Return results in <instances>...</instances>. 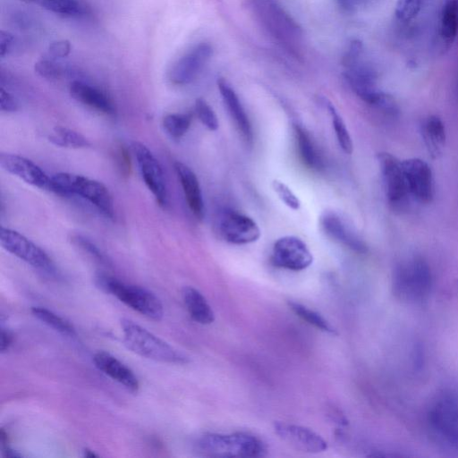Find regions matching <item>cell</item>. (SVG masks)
Listing matches in <instances>:
<instances>
[{
  "label": "cell",
  "mask_w": 458,
  "mask_h": 458,
  "mask_svg": "<svg viewBox=\"0 0 458 458\" xmlns=\"http://www.w3.org/2000/svg\"><path fill=\"white\" fill-rule=\"evenodd\" d=\"M274 428L283 441L301 452L317 454L327 448V444L324 438L306 427L285 422H275Z\"/></svg>",
  "instance_id": "16"
},
{
  "label": "cell",
  "mask_w": 458,
  "mask_h": 458,
  "mask_svg": "<svg viewBox=\"0 0 458 458\" xmlns=\"http://www.w3.org/2000/svg\"><path fill=\"white\" fill-rule=\"evenodd\" d=\"M288 306L298 317L316 328L331 335L337 334L336 329L318 312L296 301H288Z\"/></svg>",
  "instance_id": "28"
},
{
  "label": "cell",
  "mask_w": 458,
  "mask_h": 458,
  "mask_svg": "<svg viewBox=\"0 0 458 458\" xmlns=\"http://www.w3.org/2000/svg\"><path fill=\"white\" fill-rule=\"evenodd\" d=\"M293 131L297 151L303 165L315 171L323 169L322 157L309 132L299 124H294Z\"/></svg>",
  "instance_id": "24"
},
{
  "label": "cell",
  "mask_w": 458,
  "mask_h": 458,
  "mask_svg": "<svg viewBox=\"0 0 458 458\" xmlns=\"http://www.w3.org/2000/svg\"><path fill=\"white\" fill-rule=\"evenodd\" d=\"M217 228L223 239L233 244H248L260 236V229L250 216L231 209L218 215Z\"/></svg>",
  "instance_id": "11"
},
{
  "label": "cell",
  "mask_w": 458,
  "mask_h": 458,
  "mask_svg": "<svg viewBox=\"0 0 458 458\" xmlns=\"http://www.w3.org/2000/svg\"><path fill=\"white\" fill-rule=\"evenodd\" d=\"M95 366L105 375L123 385L132 393L139 390L140 383L133 371L107 352L99 351L93 356Z\"/></svg>",
  "instance_id": "19"
},
{
  "label": "cell",
  "mask_w": 458,
  "mask_h": 458,
  "mask_svg": "<svg viewBox=\"0 0 458 458\" xmlns=\"http://www.w3.org/2000/svg\"><path fill=\"white\" fill-rule=\"evenodd\" d=\"M212 55V47L199 43L179 58L169 72V80L175 85L191 83L201 72Z\"/></svg>",
  "instance_id": "14"
},
{
  "label": "cell",
  "mask_w": 458,
  "mask_h": 458,
  "mask_svg": "<svg viewBox=\"0 0 458 458\" xmlns=\"http://www.w3.org/2000/svg\"><path fill=\"white\" fill-rule=\"evenodd\" d=\"M13 333L8 329L4 327V326L1 327V339H0V350L1 352H4L13 344Z\"/></svg>",
  "instance_id": "41"
},
{
  "label": "cell",
  "mask_w": 458,
  "mask_h": 458,
  "mask_svg": "<svg viewBox=\"0 0 458 458\" xmlns=\"http://www.w3.org/2000/svg\"><path fill=\"white\" fill-rule=\"evenodd\" d=\"M377 157L387 201L393 209H402L411 195L401 161L387 152H380Z\"/></svg>",
  "instance_id": "9"
},
{
  "label": "cell",
  "mask_w": 458,
  "mask_h": 458,
  "mask_svg": "<svg viewBox=\"0 0 458 458\" xmlns=\"http://www.w3.org/2000/svg\"><path fill=\"white\" fill-rule=\"evenodd\" d=\"M46 9L64 16H73L83 13L76 0H38Z\"/></svg>",
  "instance_id": "31"
},
{
  "label": "cell",
  "mask_w": 458,
  "mask_h": 458,
  "mask_svg": "<svg viewBox=\"0 0 458 458\" xmlns=\"http://www.w3.org/2000/svg\"><path fill=\"white\" fill-rule=\"evenodd\" d=\"M48 52L55 58L66 57L71 52V44L66 39L53 41L48 47Z\"/></svg>",
  "instance_id": "39"
},
{
  "label": "cell",
  "mask_w": 458,
  "mask_h": 458,
  "mask_svg": "<svg viewBox=\"0 0 458 458\" xmlns=\"http://www.w3.org/2000/svg\"><path fill=\"white\" fill-rule=\"evenodd\" d=\"M438 35L442 43L450 46L458 35V0H445L440 11Z\"/></svg>",
  "instance_id": "25"
},
{
  "label": "cell",
  "mask_w": 458,
  "mask_h": 458,
  "mask_svg": "<svg viewBox=\"0 0 458 458\" xmlns=\"http://www.w3.org/2000/svg\"><path fill=\"white\" fill-rule=\"evenodd\" d=\"M31 313L38 320L64 335L74 336L76 335L74 327L68 320L47 308L32 307Z\"/></svg>",
  "instance_id": "26"
},
{
  "label": "cell",
  "mask_w": 458,
  "mask_h": 458,
  "mask_svg": "<svg viewBox=\"0 0 458 458\" xmlns=\"http://www.w3.org/2000/svg\"><path fill=\"white\" fill-rule=\"evenodd\" d=\"M273 189L278 198L290 208L298 210L301 207V201L292 190L283 182L274 180Z\"/></svg>",
  "instance_id": "36"
},
{
  "label": "cell",
  "mask_w": 458,
  "mask_h": 458,
  "mask_svg": "<svg viewBox=\"0 0 458 458\" xmlns=\"http://www.w3.org/2000/svg\"><path fill=\"white\" fill-rule=\"evenodd\" d=\"M271 261L276 267L301 271L312 264L313 256L302 240L287 235L274 243Z\"/></svg>",
  "instance_id": "12"
},
{
  "label": "cell",
  "mask_w": 458,
  "mask_h": 458,
  "mask_svg": "<svg viewBox=\"0 0 458 458\" xmlns=\"http://www.w3.org/2000/svg\"><path fill=\"white\" fill-rule=\"evenodd\" d=\"M15 43V38L13 34L4 30H0V56L4 57L8 55Z\"/></svg>",
  "instance_id": "40"
},
{
  "label": "cell",
  "mask_w": 458,
  "mask_h": 458,
  "mask_svg": "<svg viewBox=\"0 0 458 458\" xmlns=\"http://www.w3.org/2000/svg\"><path fill=\"white\" fill-rule=\"evenodd\" d=\"M135 156L141 177L156 199L159 206L167 204V188L162 167L147 146L139 141L132 142Z\"/></svg>",
  "instance_id": "10"
},
{
  "label": "cell",
  "mask_w": 458,
  "mask_h": 458,
  "mask_svg": "<svg viewBox=\"0 0 458 458\" xmlns=\"http://www.w3.org/2000/svg\"><path fill=\"white\" fill-rule=\"evenodd\" d=\"M51 179L52 191L61 195L79 196L88 200L105 216L110 219L114 218L113 198L102 182L71 173H58Z\"/></svg>",
  "instance_id": "5"
},
{
  "label": "cell",
  "mask_w": 458,
  "mask_h": 458,
  "mask_svg": "<svg viewBox=\"0 0 458 458\" xmlns=\"http://www.w3.org/2000/svg\"><path fill=\"white\" fill-rule=\"evenodd\" d=\"M115 160L121 174L128 176L131 173V163L128 150L123 146H119L115 150Z\"/></svg>",
  "instance_id": "37"
},
{
  "label": "cell",
  "mask_w": 458,
  "mask_h": 458,
  "mask_svg": "<svg viewBox=\"0 0 458 458\" xmlns=\"http://www.w3.org/2000/svg\"><path fill=\"white\" fill-rule=\"evenodd\" d=\"M401 164L410 195L420 203H430L434 199V181L428 164L415 157Z\"/></svg>",
  "instance_id": "13"
},
{
  "label": "cell",
  "mask_w": 458,
  "mask_h": 458,
  "mask_svg": "<svg viewBox=\"0 0 458 458\" xmlns=\"http://www.w3.org/2000/svg\"><path fill=\"white\" fill-rule=\"evenodd\" d=\"M456 288H457V291H458V279L456 280Z\"/></svg>",
  "instance_id": "45"
},
{
  "label": "cell",
  "mask_w": 458,
  "mask_h": 458,
  "mask_svg": "<svg viewBox=\"0 0 458 458\" xmlns=\"http://www.w3.org/2000/svg\"><path fill=\"white\" fill-rule=\"evenodd\" d=\"M217 87L228 114L239 133L247 144L251 145L253 141L251 123L237 94L231 85L222 78L217 81Z\"/></svg>",
  "instance_id": "17"
},
{
  "label": "cell",
  "mask_w": 458,
  "mask_h": 458,
  "mask_svg": "<svg viewBox=\"0 0 458 458\" xmlns=\"http://www.w3.org/2000/svg\"><path fill=\"white\" fill-rule=\"evenodd\" d=\"M182 300L191 318L202 325L211 324L215 313L204 295L191 286L182 289Z\"/></svg>",
  "instance_id": "23"
},
{
  "label": "cell",
  "mask_w": 458,
  "mask_h": 458,
  "mask_svg": "<svg viewBox=\"0 0 458 458\" xmlns=\"http://www.w3.org/2000/svg\"><path fill=\"white\" fill-rule=\"evenodd\" d=\"M0 165L25 182L44 190H52V179L33 161L11 153L0 154Z\"/></svg>",
  "instance_id": "15"
},
{
  "label": "cell",
  "mask_w": 458,
  "mask_h": 458,
  "mask_svg": "<svg viewBox=\"0 0 458 458\" xmlns=\"http://www.w3.org/2000/svg\"><path fill=\"white\" fill-rule=\"evenodd\" d=\"M344 77L355 94L368 105L389 116L398 114V106L392 96L377 88V73L370 64L364 59L360 41L351 42L344 57Z\"/></svg>",
  "instance_id": "1"
},
{
  "label": "cell",
  "mask_w": 458,
  "mask_h": 458,
  "mask_svg": "<svg viewBox=\"0 0 458 458\" xmlns=\"http://www.w3.org/2000/svg\"><path fill=\"white\" fill-rule=\"evenodd\" d=\"M320 225L325 233L331 239L354 251L360 253L367 251L365 242L352 230L339 215L334 212L324 213L320 218Z\"/></svg>",
  "instance_id": "18"
},
{
  "label": "cell",
  "mask_w": 458,
  "mask_h": 458,
  "mask_svg": "<svg viewBox=\"0 0 458 458\" xmlns=\"http://www.w3.org/2000/svg\"><path fill=\"white\" fill-rule=\"evenodd\" d=\"M0 242L5 250L33 267L48 274L55 273L54 263L45 250L17 231L1 227Z\"/></svg>",
  "instance_id": "7"
},
{
  "label": "cell",
  "mask_w": 458,
  "mask_h": 458,
  "mask_svg": "<svg viewBox=\"0 0 458 458\" xmlns=\"http://www.w3.org/2000/svg\"><path fill=\"white\" fill-rule=\"evenodd\" d=\"M339 4L347 11L352 10L357 3L355 0H337Z\"/></svg>",
  "instance_id": "42"
},
{
  "label": "cell",
  "mask_w": 458,
  "mask_h": 458,
  "mask_svg": "<svg viewBox=\"0 0 458 458\" xmlns=\"http://www.w3.org/2000/svg\"><path fill=\"white\" fill-rule=\"evenodd\" d=\"M424 0H397L394 14L401 21H410L420 13Z\"/></svg>",
  "instance_id": "34"
},
{
  "label": "cell",
  "mask_w": 458,
  "mask_h": 458,
  "mask_svg": "<svg viewBox=\"0 0 458 458\" xmlns=\"http://www.w3.org/2000/svg\"><path fill=\"white\" fill-rule=\"evenodd\" d=\"M71 96L78 102L108 115L115 113L111 98L102 90L81 81H73L69 86Z\"/></svg>",
  "instance_id": "21"
},
{
  "label": "cell",
  "mask_w": 458,
  "mask_h": 458,
  "mask_svg": "<svg viewBox=\"0 0 458 458\" xmlns=\"http://www.w3.org/2000/svg\"><path fill=\"white\" fill-rule=\"evenodd\" d=\"M428 421L435 435L448 445L458 449V403L441 397L429 408Z\"/></svg>",
  "instance_id": "8"
},
{
  "label": "cell",
  "mask_w": 458,
  "mask_h": 458,
  "mask_svg": "<svg viewBox=\"0 0 458 458\" xmlns=\"http://www.w3.org/2000/svg\"><path fill=\"white\" fill-rule=\"evenodd\" d=\"M174 167L191 211L201 220L205 215V206L196 174L189 166L179 161L174 164Z\"/></svg>",
  "instance_id": "20"
},
{
  "label": "cell",
  "mask_w": 458,
  "mask_h": 458,
  "mask_svg": "<svg viewBox=\"0 0 458 458\" xmlns=\"http://www.w3.org/2000/svg\"><path fill=\"white\" fill-rule=\"evenodd\" d=\"M95 282L101 290L141 315L156 321L163 318L164 310L160 300L148 289L125 284L105 273H98Z\"/></svg>",
  "instance_id": "6"
},
{
  "label": "cell",
  "mask_w": 458,
  "mask_h": 458,
  "mask_svg": "<svg viewBox=\"0 0 458 458\" xmlns=\"http://www.w3.org/2000/svg\"><path fill=\"white\" fill-rule=\"evenodd\" d=\"M424 143L432 158H438L446 140L445 127L442 119L437 114L426 117L420 125Z\"/></svg>",
  "instance_id": "22"
},
{
  "label": "cell",
  "mask_w": 458,
  "mask_h": 458,
  "mask_svg": "<svg viewBox=\"0 0 458 458\" xmlns=\"http://www.w3.org/2000/svg\"><path fill=\"white\" fill-rule=\"evenodd\" d=\"M197 449L211 457H263L267 446L259 437L244 432L207 433L197 441Z\"/></svg>",
  "instance_id": "3"
},
{
  "label": "cell",
  "mask_w": 458,
  "mask_h": 458,
  "mask_svg": "<svg viewBox=\"0 0 458 458\" xmlns=\"http://www.w3.org/2000/svg\"><path fill=\"white\" fill-rule=\"evenodd\" d=\"M22 1H25V2H38V0H22Z\"/></svg>",
  "instance_id": "44"
},
{
  "label": "cell",
  "mask_w": 458,
  "mask_h": 458,
  "mask_svg": "<svg viewBox=\"0 0 458 458\" xmlns=\"http://www.w3.org/2000/svg\"><path fill=\"white\" fill-rule=\"evenodd\" d=\"M192 120L190 113H174L163 118L162 125L165 132L173 139H181L189 130Z\"/></svg>",
  "instance_id": "29"
},
{
  "label": "cell",
  "mask_w": 458,
  "mask_h": 458,
  "mask_svg": "<svg viewBox=\"0 0 458 458\" xmlns=\"http://www.w3.org/2000/svg\"><path fill=\"white\" fill-rule=\"evenodd\" d=\"M0 108L4 112H15L19 108L16 98L3 87L0 89Z\"/></svg>",
  "instance_id": "38"
},
{
  "label": "cell",
  "mask_w": 458,
  "mask_h": 458,
  "mask_svg": "<svg viewBox=\"0 0 458 458\" xmlns=\"http://www.w3.org/2000/svg\"><path fill=\"white\" fill-rule=\"evenodd\" d=\"M355 1H356V3L358 4L359 2H360V1H364V0H355Z\"/></svg>",
  "instance_id": "46"
},
{
  "label": "cell",
  "mask_w": 458,
  "mask_h": 458,
  "mask_svg": "<svg viewBox=\"0 0 458 458\" xmlns=\"http://www.w3.org/2000/svg\"><path fill=\"white\" fill-rule=\"evenodd\" d=\"M72 242L99 264L111 266L108 257L88 237L81 234L73 235Z\"/></svg>",
  "instance_id": "32"
},
{
  "label": "cell",
  "mask_w": 458,
  "mask_h": 458,
  "mask_svg": "<svg viewBox=\"0 0 458 458\" xmlns=\"http://www.w3.org/2000/svg\"><path fill=\"white\" fill-rule=\"evenodd\" d=\"M83 453H84V456L85 457H96V456H98V454H96L94 452H92L91 450H89L88 448L84 449Z\"/></svg>",
  "instance_id": "43"
},
{
  "label": "cell",
  "mask_w": 458,
  "mask_h": 458,
  "mask_svg": "<svg viewBox=\"0 0 458 458\" xmlns=\"http://www.w3.org/2000/svg\"><path fill=\"white\" fill-rule=\"evenodd\" d=\"M327 107L331 116L332 124L339 146L344 153L351 154L353 149L352 140L343 118L331 102L327 103Z\"/></svg>",
  "instance_id": "30"
},
{
  "label": "cell",
  "mask_w": 458,
  "mask_h": 458,
  "mask_svg": "<svg viewBox=\"0 0 458 458\" xmlns=\"http://www.w3.org/2000/svg\"><path fill=\"white\" fill-rule=\"evenodd\" d=\"M35 72L42 78L55 81L63 77L64 69L56 62L49 59H41L35 63Z\"/></svg>",
  "instance_id": "35"
},
{
  "label": "cell",
  "mask_w": 458,
  "mask_h": 458,
  "mask_svg": "<svg viewBox=\"0 0 458 458\" xmlns=\"http://www.w3.org/2000/svg\"><path fill=\"white\" fill-rule=\"evenodd\" d=\"M121 327L125 345L133 352L156 361L184 364L189 358L134 321L123 318Z\"/></svg>",
  "instance_id": "4"
},
{
  "label": "cell",
  "mask_w": 458,
  "mask_h": 458,
  "mask_svg": "<svg viewBox=\"0 0 458 458\" xmlns=\"http://www.w3.org/2000/svg\"><path fill=\"white\" fill-rule=\"evenodd\" d=\"M54 145L64 148H81L90 146V142L81 133L63 126L54 128V133L48 136Z\"/></svg>",
  "instance_id": "27"
},
{
  "label": "cell",
  "mask_w": 458,
  "mask_h": 458,
  "mask_svg": "<svg viewBox=\"0 0 458 458\" xmlns=\"http://www.w3.org/2000/svg\"><path fill=\"white\" fill-rule=\"evenodd\" d=\"M432 286V272L422 257L409 258L394 267L392 291L399 301L409 304H421L428 301Z\"/></svg>",
  "instance_id": "2"
},
{
  "label": "cell",
  "mask_w": 458,
  "mask_h": 458,
  "mask_svg": "<svg viewBox=\"0 0 458 458\" xmlns=\"http://www.w3.org/2000/svg\"><path fill=\"white\" fill-rule=\"evenodd\" d=\"M194 108L197 117L206 128L210 131H216L218 128L217 117L205 99L201 98H197Z\"/></svg>",
  "instance_id": "33"
}]
</instances>
